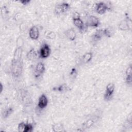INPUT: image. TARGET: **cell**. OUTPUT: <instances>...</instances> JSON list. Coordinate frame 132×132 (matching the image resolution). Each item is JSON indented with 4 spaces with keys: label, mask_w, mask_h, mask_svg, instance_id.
<instances>
[{
    "label": "cell",
    "mask_w": 132,
    "mask_h": 132,
    "mask_svg": "<svg viewBox=\"0 0 132 132\" xmlns=\"http://www.w3.org/2000/svg\"><path fill=\"white\" fill-rule=\"evenodd\" d=\"M34 129L33 124L31 123H27L25 124L24 132H32Z\"/></svg>",
    "instance_id": "obj_24"
},
{
    "label": "cell",
    "mask_w": 132,
    "mask_h": 132,
    "mask_svg": "<svg viewBox=\"0 0 132 132\" xmlns=\"http://www.w3.org/2000/svg\"><path fill=\"white\" fill-rule=\"evenodd\" d=\"M30 0H23V1H20V2L23 5H24V6H26V5H28L30 3Z\"/></svg>",
    "instance_id": "obj_27"
},
{
    "label": "cell",
    "mask_w": 132,
    "mask_h": 132,
    "mask_svg": "<svg viewBox=\"0 0 132 132\" xmlns=\"http://www.w3.org/2000/svg\"><path fill=\"white\" fill-rule=\"evenodd\" d=\"M45 72V67L44 63L39 62L36 65L34 69V76L36 78H39Z\"/></svg>",
    "instance_id": "obj_10"
},
{
    "label": "cell",
    "mask_w": 132,
    "mask_h": 132,
    "mask_svg": "<svg viewBox=\"0 0 132 132\" xmlns=\"http://www.w3.org/2000/svg\"><path fill=\"white\" fill-rule=\"evenodd\" d=\"M100 24V19L97 17L93 15H89L87 18L85 25L86 27H97Z\"/></svg>",
    "instance_id": "obj_9"
},
{
    "label": "cell",
    "mask_w": 132,
    "mask_h": 132,
    "mask_svg": "<svg viewBox=\"0 0 132 132\" xmlns=\"http://www.w3.org/2000/svg\"><path fill=\"white\" fill-rule=\"evenodd\" d=\"M51 47L50 45L46 43H44L42 44L39 52V57L42 59L48 58L51 54Z\"/></svg>",
    "instance_id": "obj_8"
},
{
    "label": "cell",
    "mask_w": 132,
    "mask_h": 132,
    "mask_svg": "<svg viewBox=\"0 0 132 132\" xmlns=\"http://www.w3.org/2000/svg\"><path fill=\"white\" fill-rule=\"evenodd\" d=\"M77 70L75 68H72L69 73V75L70 77L72 78V79H75L76 78L77 75Z\"/></svg>",
    "instance_id": "obj_25"
},
{
    "label": "cell",
    "mask_w": 132,
    "mask_h": 132,
    "mask_svg": "<svg viewBox=\"0 0 132 132\" xmlns=\"http://www.w3.org/2000/svg\"><path fill=\"white\" fill-rule=\"evenodd\" d=\"M64 34L66 38L70 41H73L76 38V33L73 28L67 29L65 31Z\"/></svg>",
    "instance_id": "obj_14"
},
{
    "label": "cell",
    "mask_w": 132,
    "mask_h": 132,
    "mask_svg": "<svg viewBox=\"0 0 132 132\" xmlns=\"http://www.w3.org/2000/svg\"><path fill=\"white\" fill-rule=\"evenodd\" d=\"M1 93H2V92L3 91V85L2 84V83L1 84Z\"/></svg>",
    "instance_id": "obj_28"
},
{
    "label": "cell",
    "mask_w": 132,
    "mask_h": 132,
    "mask_svg": "<svg viewBox=\"0 0 132 132\" xmlns=\"http://www.w3.org/2000/svg\"><path fill=\"white\" fill-rule=\"evenodd\" d=\"M52 129L53 131L55 132H61L66 131L63 124L61 123H57L53 124L52 126Z\"/></svg>",
    "instance_id": "obj_19"
},
{
    "label": "cell",
    "mask_w": 132,
    "mask_h": 132,
    "mask_svg": "<svg viewBox=\"0 0 132 132\" xmlns=\"http://www.w3.org/2000/svg\"><path fill=\"white\" fill-rule=\"evenodd\" d=\"M25 124H26V123H25L24 122H20L18 124V129L19 132H24Z\"/></svg>",
    "instance_id": "obj_26"
},
{
    "label": "cell",
    "mask_w": 132,
    "mask_h": 132,
    "mask_svg": "<svg viewBox=\"0 0 132 132\" xmlns=\"http://www.w3.org/2000/svg\"><path fill=\"white\" fill-rule=\"evenodd\" d=\"M115 90V85L113 82L108 84L106 87L105 91L104 94V100L106 101H109L112 98Z\"/></svg>",
    "instance_id": "obj_7"
},
{
    "label": "cell",
    "mask_w": 132,
    "mask_h": 132,
    "mask_svg": "<svg viewBox=\"0 0 132 132\" xmlns=\"http://www.w3.org/2000/svg\"><path fill=\"white\" fill-rule=\"evenodd\" d=\"M22 53V45H18L14 50L10 66L11 76L15 79L20 78L23 73V62Z\"/></svg>",
    "instance_id": "obj_1"
},
{
    "label": "cell",
    "mask_w": 132,
    "mask_h": 132,
    "mask_svg": "<svg viewBox=\"0 0 132 132\" xmlns=\"http://www.w3.org/2000/svg\"><path fill=\"white\" fill-rule=\"evenodd\" d=\"M48 98L46 94L42 93L39 97L37 107L40 110H43L47 107L48 105Z\"/></svg>",
    "instance_id": "obj_11"
},
{
    "label": "cell",
    "mask_w": 132,
    "mask_h": 132,
    "mask_svg": "<svg viewBox=\"0 0 132 132\" xmlns=\"http://www.w3.org/2000/svg\"><path fill=\"white\" fill-rule=\"evenodd\" d=\"M29 37L32 40H37L38 39L40 35L39 28L36 26H32L29 30Z\"/></svg>",
    "instance_id": "obj_13"
},
{
    "label": "cell",
    "mask_w": 132,
    "mask_h": 132,
    "mask_svg": "<svg viewBox=\"0 0 132 132\" xmlns=\"http://www.w3.org/2000/svg\"><path fill=\"white\" fill-rule=\"evenodd\" d=\"M132 28L131 19L128 16H126L124 19L122 20L118 25V28L122 31L131 30Z\"/></svg>",
    "instance_id": "obj_6"
},
{
    "label": "cell",
    "mask_w": 132,
    "mask_h": 132,
    "mask_svg": "<svg viewBox=\"0 0 132 132\" xmlns=\"http://www.w3.org/2000/svg\"><path fill=\"white\" fill-rule=\"evenodd\" d=\"M100 119L98 114H94L91 116L87 120H86L82 124L81 131H85L93 127L97 123Z\"/></svg>",
    "instance_id": "obj_2"
},
{
    "label": "cell",
    "mask_w": 132,
    "mask_h": 132,
    "mask_svg": "<svg viewBox=\"0 0 132 132\" xmlns=\"http://www.w3.org/2000/svg\"><path fill=\"white\" fill-rule=\"evenodd\" d=\"M103 32L104 36H105L107 38H111L114 34V29L112 27L109 26L103 29Z\"/></svg>",
    "instance_id": "obj_20"
},
{
    "label": "cell",
    "mask_w": 132,
    "mask_h": 132,
    "mask_svg": "<svg viewBox=\"0 0 132 132\" xmlns=\"http://www.w3.org/2000/svg\"><path fill=\"white\" fill-rule=\"evenodd\" d=\"M14 111V109L12 107L10 106L5 108L3 111H2V115L3 119H6L11 115Z\"/></svg>",
    "instance_id": "obj_21"
},
{
    "label": "cell",
    "mask_w": 132,
    "mask_h": 132,
    "mask_svg": "<svg viewBox=\"0 0 132 132\" xmlns=\"http://www.w3.org/2000/svg\"><path fill=\"white\" fill-rule=\"evenodd\" d=\"M104 37L103 29H98L91 36V41L93 44L100 41Z\"/></svg>",
    "instance_id": "obj_12"
},
{
    "label": "cell",
    "mask_w": 132,
    "mask_h": 132,
    "mask_svg": "<svg viewBox=\"0 0 132 132\" xmlns=\"http://www.w3.org/2000/svg\"><path fill=\"white\" fill-rule=\"evenodd\" d=\"M93 58V53L89 52L85 53L81 57V62L83 63H88L90 62Z\"/></svg>",
    "instance_id": "obj_17"
},
{
    "label": "cell",
    "mask_w": 132,
    "mask_h": 132,
    "mask_svg": "<svg viewBox=\"0 0 132 132\" xmlns=\"http://www.w3.org/2000/svg\"><path fill=\"white\" fill-rule=\"evenodd\" d=\"M26 56L28 60L32 61L37 58L38 53L34 48H32L27 53Z\"/></svg>",
    "instance_id": "obj_15"
},
{
    "label": "cell",
    "mask_w": 132,
    "mask_h": 132,
    "mask_svg": "<svg viewBox=\"0 0 132 132\" xmlns=\"http://www.w3.org/2000/svg\"><path fill=\"white\" fill-rule=\"evenodd\" d=\"M71 9V5L69 3L63 2L55 6L54 8V13L57 15H61L67 12Z\"/></svg>",
    "instance_id": "obj_5"
},
{
    "label": "cell",
    "mask_w": 132,
    "mask_h": 132,
    "mask_svg": "<svg viewBox=\"0 0 132 132\" xmlns=\"http://www.w3.org/2000/svg\"><path fill=\"white\" fill-rule=\"evenodd\" d=\"M69 90V86L66 84H63L58 86L54 87L52 89L53 91H57L59 92H64L68 91Z\"/></svg>",
    "instance_id": "obj_18"
},
{
    "label": "cell",
    "mask_w": 132,
    "mask_h": 132,
    "mask_svg": "<svg viewBox=\"0 0 132 132\" xmlns=\"http://www.w3.org/2000/svg\"><path fill=\"white\" fill-rule=\"evenodd\" d=\"M132 128V118H131V113H130L127 117V119L124 122L122 128L124 129V130H127L128 129H131Z\"/></svg>",
    "instance_id": "obj_16"
},
{
    "label": "cell",
    "mask_w": 132,
    "mask_h": 132,
    "mask_svg": "<svg viewBox=\"0 0 132 132\" xmlns=\"http://www.w3.org/2000/svg\"><path fill=\"white\" fill-rule=\"evenodd\" d=\"M1 13L3 18L7 16V15H8V14L9 13V10L6 6H3L1 7Z\"/></svg>",
    "instance_id": "obj_23"
},
{
    "label": "cell",
    "mask_w": 132,
    "mask_h": 132,
    "mask_svg": "<svg viewBox=\"0 0 132 132\" xmlns=\"http://www.w3.org/2000/svg\"><path fill=\"white\" fill-rule=\"evenodd\" d=\"M94 9L97 13L102 15L105 14L107 11H110L111 9V7L109 4H108V3L100 2L95 4Z\"/></svg>",
    "instance_id": "obj_4"
},
{
    "label": "cell",
    "mask_w": 132,
    "mask_h": 132,
    "mask_svg": "<svg viewBox=\"0 0 132 132\" xmlns=\"http://www.w3.org/2000/svg\"><path fill=\"white\" fill-rule=\"evenodd\" d=\"M44 36L48 39L53 40L56 38V34L55 32L51 30H46L44 32Z\"/></svg>",
    "instance_id": "obj_22"
},
{
    "label": "cell",
    "mask_w": 132,
    "mask_h": 132,
    "mask_svg": "<svg viewBox=\"0 0 132 132\" xmlns=\"http://www.w3.org/2000/svg\"><path fill=\"white\" fill-rule=\"evenodd\" d=\"M72 20L74 25L79 29V31L84 32L87 27L82 19L80 18L79 13L78 12H75L73 14Z\"/></svg>",
    "instance_id": "obj_3"
}]
</instances>
